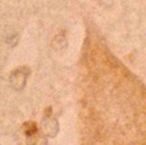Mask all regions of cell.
Wrapping results in <instances>:
<instances>
[{
	"label": "cell",
	"mask_w": 146,
	"mask_h": 145,
	"mask_svg": "<svg viewBox=\"0 0 146 145\" xmlns=\"http://www.w3.org/2000/svg\"><path fill=\"white\" fill-rule=\"evenodd\" d=\"M27 128L25 126V132H26V143L27 145H48V139L45 135L41 134V131L37 130L36 125L33 122H27Z\"/></svg>",
	"instance_id": "cell-1"
},
{
	"label": "cell",
	"mask_w": 146,
	"mask_h": 145,
	"mask_svg": "<svg viewBox=\"0 0 146 145\" xmlns=\"http://www.w3.org/2000/svg\"><path fill=\"white\" fill-rule=\"evenodd\" d=\"M40 131L42 135H45L46 138H55L59 132V123L53 116H50L49 113H46L41 120L40 125Z\"/></svg>",
	"instance_id": "cell-2"
},
{
	"label": "cell",
	"mask_w": 146,
	"mask_h": 145,
	"mask_svg": "<svg viewBox=\"0 0 146 145\" xmlns=\"http://www.w3.org/2000/svg\"><path fill=\"white\" fill-rule=\"evenodd\" d=\"M30 74V71H28L27 67H22V68H17L15 71H13V73L10 74L9 81L10 85L14 90L19 91L25 87L26 81H27V77Z\"/></svg>",
	"instance_id": "cell-3"
},
{
	"label": "cell",
	"mask_w": 146,
	"mask_h": 145,
	"mask_svg": "<svg viewBox=\"0 0 146 145\" xmlns=\"http://www.w3.org/2000/svg\"><path fill=\"white\" fill-rule=\"evenodd\" d=\"M53 46L55 50H64L67 48V41H66V37L62 35H58L55 36V39L53 40Z\"/></svg>",
	"instance_id": "cell-4"
}]
</instances>
